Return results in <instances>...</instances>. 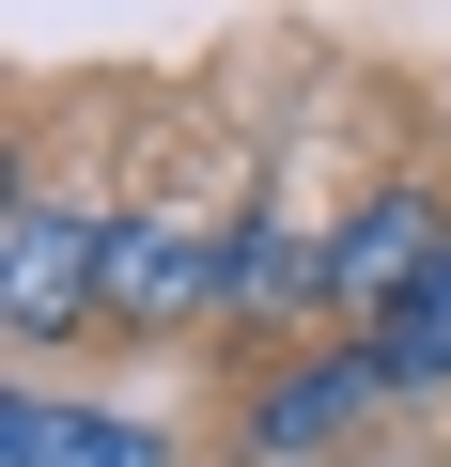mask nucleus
<instances>
[{
  "instance_id": "f257e3e1",
  "label": "nucleus",
  "mask_w": 451,
  "mask_h": 467,
  "mask_svg": "<svg viewBox=\"0 0 451 467\" xmlns=\"http://www.w3.org/2000/svg\"><path fill=\"white\" fill-rule=\"evenodd\" d=\"M94 312H109V218L16 202V218H0V327H16V343H63Z\"/></svg>"
},
{
  "instance_id": "f03ea898",
  "label": "nucleus",
  "mask_w": 451,
  "mask_h": 467,
  "mask_svg": "<svg viewBox=\"0 0 451 467\" xmlns=\"http://www.w3.org/2000/svg\"><path fill=\"white\" fill-rule=\"evenodd\" d=\"M436 265H451V202H436V187H374V202L327 234V312H374V327H389Z\"/></svg>"
},
{
  "instance_id": "7ed1b4c3",
  "label": "nucleus",
  "mask_w": 451,
  "mask_h": 467,
  "mask_svg": "<svg viewBox=\"0 0 451 467\" xmlns=\"http://www.w3.org/2000/svg\"><path fill=\"white\" fill-rule=\"evenodd\" d=\"M218 296H234V234L109 218V327H202Z\"/></svg>"
},
{
  "instance_id": "20e7f679",
  "label": "nucleus",
  "mask_w": 451,
  "mask_h": 467,
  "mask_svg": "<svg viewBox=\"0 0 451 467\" xmlns=\"http://www.w3.org/2000/svg\"><path fill=\"white\" fill-rule=\"evenodd\" d=\"M374 405H389V358H374V343H343V358H296V374L250 405V436H265L281 467H312V451H343Z\"/></svg>"
},
{
  "instance_id": "39448f33",
  "label": "nucleus",
  "mask_w": 451,
  "mask_h": 467,
  "mask_svg": "<svg viewBox=\"0 0 451 467\" xmlns=\"http://www.w3.org/2000/svg\"><path fill=\"white\" fill-rule=\"evenodd\" d=\"M0 467H171V451L109 405H0Z\"/></svg>"
},
{
  "instance_id": "423d86ee",
  "label": "nucleus",
  "mask_w": 451,
  "mask_h": 467,
  "mask_svg": "<svg viewBox=\"0 0 451 467\" xmlns=\"http://www.w3.org/2000/svg\"><path fill=\"white\" fill-rule=\"evenodd\" d=\"M374 358H389V389H436V374H451V265H436V281L374 327Z\"/></svg>"
},
{
  "instance_id": "0eeeda50",
  "label": "nucleus",
  "mask_w": 451,
  "mask_h": 467,
  "mask_svg": "<svg viewBox=\"0 0 451 467\" xmlns=\"http://www.w3.org/2000/svg\"><path fill=\"white\" fill-rule=\"evenodd\" d=\"M281 296H327V250H296V234H234V312H281Z\"/></svg>"
}]
</instances>
